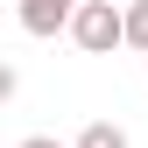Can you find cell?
Masks as SVG:
<instances>
[{"mask_svg": "<svg viewBox=\"0 0 148 148\" xmlns=\"http://www.w3.org/2000/svg\"><path fill=\"white\" fill-rule=\"evenodd\" d=\"M71 35H78V49H85V57H113V49L127 42V14L113 7V0H85V7H78V21H71Z\"/></svg>", "mask_w": 148, "mask_h": 148, "instance_id": "obj_1", "label": "cell"}, {"mask_svg": "<svg viewBox=\"0 0 148 148\" xmlns=\"http://www.w3.org/2000/svg\"><path fill=\"white\" fill-rule=\"evenodd\" d=\"M78 7L85 0H21V28L28 35H57V28L78 21Z\"/></svg>", "mask_w": 148, "mask_h": 148, "instance_id": "obj_2", "label": "cell"}, {"mask_svg": "<svg viewBox=\"0 0 148 148\" xmlns=\"http://www.w3.org/2000/svg\"><path fill=\"white\" fill-rule=\"evenodd\" d=\"M71 148H127V134H120V127H113V120H92V127H85V134H78V141H71Z\"/></svg>", "mask_w": 148, "mask_h": 148, "instance_id": "obj_3", "label": "cell"}, {"mask_svg": "<svg viewBox=\"0 0 148 148\" xmlns=\"http://www.w3.org/2000/svg\"><path fill=\"white\" fill-rule=\"evenodd\" d=\"M127 42L148 49V0H134V7H127Z\"/></svg>", "mask_w": 148, "mask_h": 148, "instance_id": "obj_4", "label": "cell"}, {"mask_svg": "<svg viewBox=\"0 0 148 148\" xmlns=\"http://www.w3.org/2000/svg\"><path fill=\"white\" fill-rule=\"evenodd\" d=\"M21 148H64V141H49V134H28V141H21Z\"/></svg>", "mask_w": 148, "mask_h": 148, "instance_id": "obj_5", "label": "cell"}]
</instances>
